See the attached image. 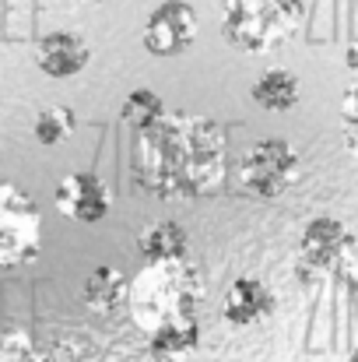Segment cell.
<instances>
[{"instance_id":"6da1fadb","label":"cell","mask_w":358,"mask_h":362,"mask_svg":"<svg viewBox=\"0 0 358 362\" xmlns=\"http://www.w3.org/2000/svg\"><path fill=\"white\" fill-rule=\"evenodd\" d=\"M133 180L144 194L169 204L215 197L229 176L225 130L211 117L165 113L151 130L133 134Z\"/></svg>"},{"instance_id":"7c38bea8","label":"cell","mask_w":358,"mask_h":362,"mask_svg":"<svg viewBox=\"0 0 358 362\" xmlns=\"http://www.w3.org/2000/svg\"><path fill=\"white\" fill-rule=\"evenodd\" d=\"M137 253L144 257V264H162V260L190 257V233L179 222H172V218L148 222L137 233Z\"/></svg>"},{"instance_id":"2e32d148","label":"cell","mask_w":358,"mask_h":362,"mask_svg":"<svg viewBox=\"0 0 358 362\" xmlns=\"http://www.w3.org/2000/svg\"><path fill=\"white\" fill-rule=\"evenodd\" d=\"M74 113L67 110V106H49V110H42L39 117H35V127H32V134H35V141L39 144H64L71 134H74Z\"/></svg>"},{"instance_id":"8fae6325","label":"cell","mask_w":358,"mask_h":362,"mask_svg":"<svg viewBox=\"0 0 358 362\" xmlns=\"http://www.w3.org/2000/svg\"><path fill=\"white\" fill-rule=\"evenodd\" d=\"M201 345V320L197 313L172 317L148 334V349L155 362H186Z\"/></svg>"},{"instance_id":"7a4b0ae2","label":"cell","mask_w":358,"mask_h":362,"mask_svg":"<svg viewBox=\"0 0 358 362\" xmlns=\"http://www.w3.org/2000/svg\"><path fill=\"white\" fill-rule=\"evenodd\" d=\"M208 296V271L197 257H176L162 264H144L130 278L126 310L141 331H155L158 324L193 313V306Z\"/></svg>"},{"instance_id":"d6986e66","label":"cell","mask_w":358,"mask_h":362,"mask_svg":"<svg viewBox=\"0 0 358 362\" xmlns=\"http://www.w3.org/2000/svg\"><path fill=\"white\" fill-rule=\"evenodd\" d=\"M341 134H345L348 151L358 155V78L348 85V92L341 99Z\"/></svg>"},{"instance_id":"ba28073f","label":"cell","mask_w":358,"mask_h":362,"mask_svg":"<svg viewBox=\"0 0 358 362\" xmlns=\"http://www.w3.org/2000/svg\"><path fill=\"white\" fill-rule=\"evenodd\" d=\"M53 204L78 226H99L113 208V187L99 173H67L53 190Z\"/></svg>"},{"instance_id":"5b68a950","label":"cell","mask_w":358,"mask_h":362,"mask_svg":"<svg viewBox=\"0 0 358 362\" xmlns=\"http://www.w3.org/2000/svg\"><path fill=\"white\" fill-rule=\"evenodd\" d=\"M42 250V215L35 201L0 180V271L32 264Z\"/></svg>"},{"instance_id":"e0dca14e","label":"cell","mask_w":358,"mask_h":362,"mask_svg":"<svg viewBox=\"0 0 358 362\" xmlns=\"http://www.w3.org/2000/svg\"><path fill=\"white\" fill-rule=\"evenodd\" d=\"M0 362H39V349L18 327H0Z\"/></svg>"},{"instance_id":"30bf717a","label":"cell","mask_w":358,"mask_h":362,"mask_svg":"<svg viewBox=\"0 0 358 362\" xmlns=\"http://www.w3.org/2000/svg\"><path fill=\"white\" fill-rule=\"evenodd\" d=\"M88 60H92V46L78 32H49L35 46V64L49 78H74L88 67Z\"/></svg>"},{"instance_id":"277c9868","label":"cell","mask_w":358,"mask_h":362,"mask_svg":"<svg viewBox=\"0 0 358 362\" xmlns=\"http://www.w3.org/2000/svg\"><path fill=\"white\" fill-rule=\"evenodd\" d=\"M232 176H236L239 194L253 201H278L288 187L299 183L302 155L285 137H260L239 155Z\"/></svg>"},{"instance_id":"52a82bcc","label":"cell","mask_w":358,"mask_h":362,"mask_svg":"<svg viewBox=\"0 0 358 362\" xmlns=\"http://www.w3.org/2000/svg\"><path fill=\"white\" fill-rule=\"evenodd\" d=\"M345 240H348L345 222H338L330 215H320V218L306 222L302 226V236H299V253H295V274H299V281L330 278Z\"/></svg>"},{"instance_id":"603a6c76","label":"cell","mask_w":358,"mask_h":362,"mask_svg":"<svg viewBox=\"0 0 358 362\" xmlns=\"http://www.w3.org/2000/svg\"><path fill=\"white\" fill-rule=\"evenodd\" d=\"M92 4H106V0H92Z\"/></svg>"},{"instance_id":"5bb4252c","label":"cell","mask_w":358,"mask_h":362,"mask_svg":"<svg viewBox=\"0 0 358 362\" xmlns=\"http://www.w3.org/2000/svg\"><path fill=\"white\" fill-rule=\"evenodd\" d=\"M81 299L95 313H113L119 306H126V299H130V278L113 264H102L88 274V281L81 288Z\"/></svg>"},{"instance_id":"ffe728a7","label":"cell","mask_w":358,"mask_h":362,"mask_svg":"<svg viewBox=\"0 0 358 362\" xmlns=\"http://www.w3.org/2000/svg\"><path fill=\"white\" fill-rule=\"evenodd\" d=\"M39 362H92V356L78 341H60V345L39 352Z\"/></svg>"},{"instance_id":"8992f818","label":"cell","mask_w":358,"mask_h":362,"mask_svg":"<svg viewBox=\"0 0 358 362\" xmlns=\"http://www.w3.org/2000/svg\"><path fill=\"white\" fill-rule=\"evenodd\" d=\"M197 32H201V18H197L193 4L165 0L148 14V21L141 28V42L151 57L172 60V57H183L197 42Z\"/></svg>"},{"instance_id":"44dd1931","label":"cell","mask_w":358,"mask_h":362,"mask_svg":"<svg viewBox=\"0 0 358 362\" xmlns=\"http://www.w3.org/2000/svg\"><path fill=\"white\" fill-rule=\"evenodd\" d=\"M345 64H348V71L358 78V35L348 42V49H345Z\"/></svg>"},{"instance_id":"3957f363","label":"cell","mask_w":358,"mask_h":362,"mask_svg":"<svg viewBox=\"0 0 358 362\" xmlns=\"http://www.w3.org/2000/svg\"><path fill=\"white\" fill-rule=\"evenodd\" d=\"M302 0H222V32L242 53H274L302 28Z\"/></svg>"},{"instance_id":"7402d4cb","label":"cell","mask_w":358,"mask_h":362,"mask_svg":"<svg viewBox=\"0 0 358 362\" xmlns=\"http://www.w3.org/2000/svg\"><path fill=\"white\" fill-rule=\"evenodd\" d=\"M348 362H358V345L352 349V356H348Z\"/></svg>"},{"instance_id":"4fadbf2b","label":"cell","mask_w":358,"mask_h":362,"mask_svg":"<svg viewBox=\"0 0 358 362\" xmlns=\"http://www.w3.org/2000/svg\"><path fill=\"white\" fill-rule=\"evenodd\" d=\"M249 95H253V103H256L260 110H267V113H288V110L299 106L302 85H299V78H295L292 71H285V67H267V71L253 81Z\"/></svg>"},{"instance_id":"9a60e30c","label":"cell","mask_w":358,"mask_h":362,"mask_svg":"<svg viewBox=\"0 0 358 362\" xmlns=\"http://www.w3.org/2000/svg\"><path fill=\"white\" fill-rule=\"evenodd\" d=\"M165 99L155 92V88H137L123 99V110H119V120L123 127H130L133 134H144L151 130L158 120H165Z\"/></svg>"},{"instance_id":"9c48e42d","label":"cell","mask_w":358,"mask_h":362,"mask_svg":"<svg viewBox=\"0 0 358 362\" xmlns=\"http://www.w3.org/2000/svg\"><path fill=\"white\" fill-rule=\"evenodd\" d=\"M278 310V296L267 281L260 278H249L242 274L236 278L229 288H225V299H222V317L232 324V327H253V324H263L270 320Z\"/></svg>"},{"instance_id":"ac0fdd59","label":"cell","mask_w":358,"mask_h":362,"mask_svg":"<svg viewBox=\"0 0 358 362\" xmlns=\"http://www.w3.org/2000/svg\"><path fill=\"white\" fill-rule=\"evenodd\" d=\"M345 292H358V236L348 233V240L338 253V264H334V274H330Z\"/></svg>"}]
</instances>
